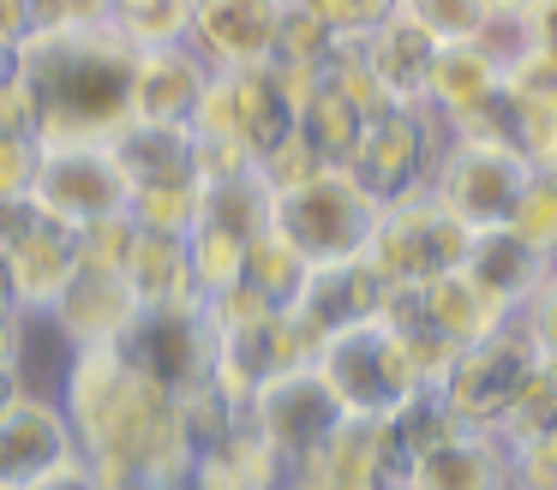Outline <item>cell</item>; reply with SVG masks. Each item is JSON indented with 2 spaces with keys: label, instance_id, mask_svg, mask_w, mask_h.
I'll return each instance as SVG.
<instances>
[{
  "label": "cell",
  "instance_id": "6da1fadb",
  "mask_svg": "<svg viewBox=\"0 0 557 490\" xmlns=\"http://www.w3.org/2000/svg\"><path fill=\"white\" fill-rule=\"evenodd\" d=\"M61 406L102 490L186 485L193 437H186L181 394L145 377L121 347H73L61 370Z\"/></svg>",
  "mask_w": 557,
  "mask_h": 490
},
{
  "label": "cell",
  "instance_id": "7a4b0ae2",
  "mask_svg": "<svg viewBox=\"0 0 557 490\" xmlns=\"http://www.w3.org/2000/svg\"><path fill=\"white\" fill-rule=\"evenodd\" d=\"M138 48L114 18L90 24H37L18 42V78L37 102L42 143L61 138H114L133 120Z\"/></svg>",
  "mask_w": 557,
  "mask_h": 490
},
{
  "label": "cell",
  "instance_id": "3957f363",
  "mask_svg": "<svg viewBox=\"0 0 557 490\" xmlns=\"http://www.w3.org/2000/svg\"><path fill=\"white\" fill-rule=\"evenodd\" d=\"M114 162L133 186V222L150 234H193L198 222V131L186 120H126L114 131Z\"/></svg>",
  "mask_w": 557,
  "mask_h": 490
},
{
  "label": "cell",
  "instance_id": "277c9868",
  "mask_svg": "<svg viewBox=\"0 0 557 490\" xmlns=\"http://www.w3.org/2000/svg\"><path fill=\"white\" fill-rule=\"evenodd\" d=\"M377 210H384V203H377L348 167H318L312 179L276 191L270 227H276L306 263H342V257H360L366 251Z\"/></svg>",
  "mask_w": 557,
  "mask_h": 490
},
{
  "label": "cell",
  "instance_id": "5b68a950",
  "mask_svg": "<svg viewBox=\"0 0 557 490\" xmlns=\"http://www.w3.org/2000/svg\"><path fill=\"white\" fill-rule=\"evenodd\" d=\"M312 365L330 382V394L342 401L348 418H389L413 389H432V382H420V365H413L408 341L384 317L330 335L312 353Z\"/></svg>",
  "mask_w": 557,
  "mask_h": 490
},
{
  "label": "cell",
  "instance_id": "8992f818",
  "mask_svg": "<svg viewBox=\"0 0 557 490\" xmlns=\"http://www.w3.org/2000/svg\"><path fill=\"white\" fill-rule=\"evenodd\" d=\"M533 162L521 155L516 138H497V131H456L432 174V198L456 215L461 227H497L516 222L521 198H528Z\"/></svg>",
  "mask_w": 557,
  "mask_h": 490
},
{
  "label": "cell",
  "instance_id": "52a82bcc",
  "mask_svg": "<svg viewBox=\"0 0 557 490\" xmlns=\"http://www.w3.org/2000/svg\"><path fill=\"white\" fill-rule=\"evenodd\" d=\"M294 90L282 78L276 60L264 66H234V72H210L205 96H198V114H193V131L205 143H228V150L264 162L282 138L294 131Z\"/></svg>",
  "mask_w": 557,
  "mask_h": 490
},
{
  "label": "cell",
  "instance_id": "ba28073f",
  "mask_svg": "<svg viewBox=\"0 0 557 490\" xmlns=\"http://www.w3.org/2000/svg\"><path fill=\"white\" fill-rule=\"evenodd\" d=\"M533 370H540V347H533V335L521 329V323H504L497 335H485V341L461 347L456 365L437 377V394H444V406L456 413L461 430H504V418L516 413L521 389L533 382Z\"/></svg>",
  "mask_w": 557,
  "mask_h": 490
},
{
  "label": "cell",
  "instance_id": "9c48e42d",
  "mask_svg": "<svg viewBox=\"0 0 557 490\" xmlns=\"http://www.w3.org/2000/svg\"><path fill=\"white\" fill-rule=\"evenodd\" d=\"M30 203L49 222L85 234L109 215H133V186H126L109 138H61V143H42Z\"/></svg>",
  "mask_w": 557,
  "mask_h": 490
},
{
  "label": "cell",
  "instance_id": "30bf717a",
  "mask_svg": "<svg viewBox=\"0 0 557 490\" xmlns=\"http://www.w3.org/2000/svg\"><path fill=\"white\" fill-rule=\"evenodd\" d=\"M366 257H372V269L389 287H420V281H437V275L461 269V257H468V227L425 186V191H408V198L377 210Z\"/></svg>",
  "mask_w": 557,
  "mask_h": 490
},
{
  "label": "cell",
  "instance_id": "8fae6325",
  "mask_svg": "<svg viewBox=\"0 0 557 490\" xmlns=\"http://www.w3.org/2000/svg\"><path fill=\"white\" fill-rule=\"evenodd\" d=\"M449 138H456V131H449L425 102H396L377 120H366L360 150L348 155V174L360 179L377 203H396V198H408V191L432 186Z\"/></svg>",
  "mask_w": 557,
  "mask_h": 490
},
{
  "label": "cell",
  "instance_id": "7c38bea8",
  "mask_svg": "<svg viewBox=\"0 0 557 490\" xmlns=\"http://www.w3.org/2000/svg\"><path fill=\"white\" fill-rule=\"evenodd\" d=\"M121 353L133 359L145 377H157L169 394H198L216 377V329L205 317V299H181V305H145L133 329L121 335Z\"/></svg>",
  "mask_w": 557,
  "mask_h": 490
},
{
  "label": "cell",
  "instance_id": "4fadbf2b",
  "mask_svg": "<svg viewBox=\"0 0 557 490\" xmlns=\"http://www.w3.org/2000/svg\"><path fill=\"white\" fill-rule=\"evenodd\" d=\"M246 418H252L258 437L288 461V473H300L348 413H342V401L330 394V382L318 377V365H294V370H282V377H270L264 389L246 401Z\"/></svg>",
  "mask_w": 557,
  "mask_h": 490
},
{
  "label": "cell",
  "instance_id": "5bb4252c",
  "mask_svg": "<svg viewBox=\"0 0 557 490\" xmlns=\"http://www.w3.org/2000/svg\"><path fill=\"white\" fill-rule=\"evenodd\" d=\"M389 305V281L372 269V257H342V263H312L300 281V293L288 299V317L300 323L306 347H324L330 335L354 329V323H372L384 317Z\"/></svg>",
  "mask_w": 557,
  "mask_h": 490
},
{
  "label": "cell",
  "instance_id": "9a60e30c",
  "mask_svg": "<svg viewBox=\"0 0 557 490\" xmlns=\"http://www.w3.org/2000/svg\"><path fill=\"white\" fill-rule=\"evenodd\" d=\"M66 461H78V437L61 394L25 389L0 406V490H30Z\"/></svg>",
  "mask_w": 557,
  "mask_h": 490
},
{
  "label": "cell",
  "instance_id": "2e32d148",
  "mask_svg": "<svg viewBox=\"0 0 557 490\" xmlns=\"http://www.w3.org/2000/svg\"><path fill=\"white\" fill-rule=\"evenodd\" d=\"M186 42L198 48L210 72H234V66H264L276 60V36H282V12L288 0H186Z\"/></svg>",
  "mask_w": 557,
  "mask_h": 490
},
{
  "label": "cell",
  "instance_id": "e0dca14e",
  "mask_svg": "<svg viewBox=\"0 0 557 490\" xmlns=\"http://www.w3.org/2000/svg\"><path fill=\"white\" fill-rule=\"evenodd\" d=\"M294 365H312V347H306L300 323L288 317V305H270L216 335V382L240 401H252L270 377H282Z\"/></svg>",
  "mask_w": 557,
  "mask_h": 490
},
{
  "label": "cell",
  "instance_id": "ac0fdd59",
  "mask_svg": "<svg viewBox=\"0 0 557 490\" xmlns=\"http://www.w3.org/2000/svg\"><path fill=\"white\" fill-rule=\"evenodd\" d=\"M138 311L145 305H138V293L126 287L121 269L78 263L73 281L61 287V299L42 311V323H49L66 347H121V335L133 329Z\"/></svg>",
  "mask_w": 557,
  "mask_h": 490
},
{
  "label": "cell",
  "instance_id": "d6986e66",
  "mask_svg": "<svg viewBox=\"0 0 557 490\" xmlns=\"http://www.w3.org/2000/svg\"><path fill=\"white\" fill-rule=\"evenodd\" d=\"M557 269V257H545L516 222H497V227H473L468 234V257H461V275H468L480 293H492L504 311H521L540 281Z\"/></svg>",
  "mask_w": 557,
  "mask_h": 490
},
{
  "label": "cell",
  "instance_id": "ffe728a7",
  "mask_svg": "<svg viewBox=\"0 0 557 490\" xmlns=\"http://www.w3.org/2000/svg\"><path fill=\"white\" fill-rule=\"evenodd\" d=\"M0 269H7V293H13V305L25 311V317H42V311L61 299V287L73 281V269H78V234L42 215L18 246L0 257Z\"/></svg>",
  "mask_w": 557,
  "mask_h": 490
},
{
  "label": "cell",
  "instance_id": "44dd1931",
  "mask_svg": "<svg viewBox=\"0 0 557 490\" xmlns=\"http://www.w3.org/2000/svg\"><path fill=\"white\" fill-rule=\"evenodd\" d=\"M354 54L366 60V72L377 78V90L389 102H420L425 96V72H432V54H437V36L425 24H413L408 12H389L384 24H372L366 36H348Z\"/></svg>",
  "mask_w": 557,
  "mask_h": 490
},
{
  "label": "cell",
  "instance_id": "7402d4cb",
  "mask_svg": "<svg viewBox=\"0 0 557 490\" xmlns=\"http://www.w3.org/2000/svg\"><path fill=\"white\" fill-rule=\"evenodd\" d=\"M300 473L318 478V485H330V490H389V485H401V466H396V454H389V437H384L377 418H342V425L330 430V442L300 466Z\"/></svg>",
  "mask_w": 557,
  "mask_h": 490
},
{
  "label": "cell",
  "instance_id": "603a6c76",
  "mask_svg": "<svg viewBox=\"0 0 557 490\" xmlns=\"http://www.w3.org/2000/svg\"><path fill=\"white\" fill-rule=\"evenodd\" d=\"M205 84H210V66L198 60L193 42L145 48L133 72V120H186L193 126Z\"/></svg>",
  "mask_w": 557,
  "mask_h": 490
},
{
  "label": "cell",
  "instance_id": "cb8c5ba5",
  "mask_svg": "<svg viewBox=\"0 0 557 490\" xmlns=\"http://www.w3.org/2000/svg\"><path fill=\"white\" fill-rule=\"evenodd\" d=\"M288 485V461L252 430V418L228 430L222 442L193 454L186 466V490H282Z\"/></svg>",
  "mask_w": 557,
  "mask_h": 490
},
{
  "label": "cell",
  "instance_id": "d4e9b609",
  "mask_svg": "<svg viewBox=\"0 0 557 490\" xmlns=\"http://www.w3.org/2000/svg\"><path fill=\"white\" fill-rule=\"evenodd\" d=\"M413 490H516L509 485V442L492 430H461L444 449H432L408 473Z\"/></svg>",
  "mask_w": 557,
  "mask_h": 490
},
{
  "label": "cell",
  "instance_id": "484cf974",
  "mask_svg": "<svg viewBox=\"0 0 557 490\" xmlns=\"http://www.w3.org/2000/svg\"><path fill=\"white\" fill-rule=\"evenodd\" d=\"M121 275H126V287L138 293V305H181V299H198L181 234H150V227H138Z\"/></svg>",
  "mask_w": 557,
  "mask_h": 490
},
{
  "label": "cell",
  "instance_id": "4316f807",
  "mask_svg": "<svg viewBox=\"0 0 557 490\" xmlns=\"http://www.w3.org/2000/svg\"><path fill=\"white\" fill-rule=\"evenodd\" d=\"M270 203H276V191L264 186V174H258V162H252V167L205 179V191H198V222L222 227V234H234V239H252L270 227Z\"/></svg>",
  "mask_w": 557,
  "mask_h": 490
},
{
  "label": "cell",
  "instance_id": "83f0119b",
  "mask_svg": "<svg viewBox=\"0 0 557 490\" xmlns=\"http://www.w3.org/2000/svg\"><path fill=\"white\" fill-rule=\"evenodd\" d=\"M377 425H384V437H389V454H396L401 478H408L432 449H444L449 437H461L456 413L444 406V394H437V389H413L408 401H401L389 418H377Z\"/></svg>",
  "mask_w": 557,
  "mask_h": 490
},
{
  "label": "cell",
  "instance_id": "f1b7e54d",
  "mask_svg": "<svg viewBox=\"0 0 557 490\" xmlns=\"http://www.w3.org/2000/svg\"><path fill=\"white\" fill-rule=\"evenodd\" d=\"M294 131H300V138L318 150V162H330V167H348V155L360 150L366 114H360V108H354L342 90H330V84H318V90L306 96V108H300V120H294Z\"/></svg>",
  "mask_w": 557,
  "mask_h": 490
},
{
  "label": "cell",
  "instance_id": "f546056e",
  "mask_svg": "<svg viewBox=\"0 0 557 490\" xmlns=\"http://www.w3.org/2000/svg\"><path fill=\"white\" fill-rule=\"evenodd\" d=\"M306 269H312V263H306L300 251H294L288 239L276 234V227H264V234L246 239V269H240V281L252 287L258 299H270V305H288V299L300 293Z\"/></svg>",
  "mask_w": 557,
  "mask_h": 490
},
{
  "label": "cell",
  "instance_id": "4dcf8cb0",
  "mask_svg": "<svg viewBox=\"0 0 557 490\" xmlns=\"http://www.w3.org/2000/svg\"><path fill=\"white\" fill-rule=\"evenodd\" d=\"M186 263H193V293L198 299H216L222 287L240 281L246 269V239L222 234V227H205L198 222L193 234H186Z\"/></svg>",
  "mask_w": 557,
  "mask_h": 490
},
{
  "label": "cell",
  "instance_id": "1f68e13d",
  "mask_svg": "<svg viewBox=\"0 0 557 490\" xmlns=\"http://www.w3.org/2000/svg\"><path fill=\"white\" fill-rule=\"evenodd\" d=\"M114 24H121V36L145 54V48H174L186 42V18H193V7L186 0H150V7H133V12H109Z\"/></svg>",
  "mask_w": 557,
  "mask_h": 490
},
{
  "label": "cell",
  "instance_id": "d6a6232c",
  "mask_svg": "<svg viewBox=\"0 0 557 490\" xmlns=\"http://www.w3.org/2000/svg\"><path fill=\"white\" fill-rule=\"evenodd\" d=\"M504 102L509 108H557V54L533 42L516 66H504Z\"/></svg>",
  "mask_w": 557,
  "mask_h": 490
},
{
  "label": "cell",
  "instance_id": "836d02e7",
  "mask_svg": "<svg viewBox=\"0 0 557 490\" xmlns=\"http://www.w3.org/2000/svg\"><path fill=\"white\" fill-rule=\"evenodd\" d=\"M533 430H557V365H552V359H540V370H533V382L521 389L516 413L504 418L497 437L516 442V437H533Z\"/></svg>",
  "mask_w": 557,
  "mask_h": 490
},
{
  "label": "cell",
  "instance_id": "e575fe53",
  "mask_svg": "<svg viewBox=\"0 0 557 490\" xmlns=\"http://www.w3.org/2000/svg\"><path fill=\"white\" fill-rule=\"evenodd\" d=\"M516 227L545 251V257H557V167H533L528 198H521V210H516Z\"/></svg>",
  "mask_w": 557,
  "mask_h": 490
},
{
  "label": "cell",
  "instance_id": "d590c367",
  "mask_svg": "<svg viewBox=\"0 0 557 490\" xmlns=\"http://www.w3.org/2000/svg\"><path fill=\"white\" fill-rule=\"evenodd\" d=\"M396 7L408 12L413 24H425L437 42H468V36L480 30V18H485L480 0H396Z\"/></svg>",
  "mask_w": 557,
  "mask_h": 490
},
{
  "label": "cell",
  "instance_id": "8d00e7d4",
  "mask_svg": "<svg viewBox=\"0 0 557 490\" xmlns=\"http://www.w3.org/2000/svg\"><path fill=\"white\" fill-rule=\"evenodd\" d=\"M509 485L516 490H557V430L509 442Z\"/></svg>",
  "mask_w": 557,
  "mask_h": 490
},
{
  "label": "cell",
  "instance_id": "74e56055",
  "mask_svg": "<svg viewBox=\"0 0 557 490\" xmlns=\"http://www.w3.org/2000/svg\"><path fill=\"white\" fill-rule=\"evenodd\" d=\"M468 42L480 48V54H492L497 72H504V66H516V60L533 48V24L521 18V12H485L480 30H473Z\"/></svg>",
  "mask_w": 557,
  "mask_h": 490
},
{
  "label": "cell",
  "instance_id": "f35d334b",
  "mask_svg": "<svg viewBox=\"0 0 557 490\" xmlns=\"http://www.w3.org/2000/svg\"><path fill=\"white\" fill-rule=\"evenodd\" d=\"M42 162L37 131H0V198H30Z\"/></svg>",
  "mask_w": 557,
  "mask_h": 490
},
{
  "label": "cell",
  "instance_id": "ab89813d",
  "mask_svg": "<svg viewBox=\"0 0 557 490\" xmlns=\"http://www.w3.org/2000/svg\"><path fill=\"white\" fill-rule=\"evenodd\" d=\"M300 7H312V18H324L336 36H366L396 12V0H300Z\"/></svg>",
  "mask_w": 557,
  "mask_h": 490
},
{
  "label": "cell",
  "instance_id": "60d3db41",
  "mask_svg": "<svg viewBox=\"0 0 557 490\" xmlns=\"http://www.w3.org/2000/svg\"><path fill=\"white\" fill-rule=\"evenodd\" d=\"M516 323L533 335V347H540V359H552V365H557V269L545 275V281H540V293H533L528 305L516 311Z\"/></svg>",
  "mask_w": 557,
  "mask_h": 490
},
{
  "label": "cell",
  "instance_id": "b9f144b4",
  "mask_svg": "<svg viewBox=\"0 0 557 490\" xmlns=\"http://www.w3.org/2000/svg\"><path fill=\"white\" fill-rule=\"evenodd\" d=\"M0 131H37V102H30V90H25L18 72L13 78H0Z\"/></svg>",
  "mask_w": 557,
  "mask_h": 490
},
{
  "label": "cell",
  "instance_id": "7bdbcfd3",
  "mask_svg": "<svg viewBox=\"0 0 557 490\" xmlns=\"http://www.w3.org/2000/svg\"><path fill=\"white\" fill-rule=\"evenodd\" d=\"M37 222H42V210L30 198H0V257H7Z\"/></svg>",
  "mask_w": 557,
  "mask_h": 490
},
{
  "label": "cell",
  "instance_id": "ee69618b",
  "mask_svg": "<svg viewBox=\"0 0 557 490\" xmlns=\"http://www.w3.org/2000/svg\"><path fill=\"white\" fill-rule=\"evenodd\" d=\"M42 24H90V18H109V0H37Z\"/></svg>",
  "mask_w": 557,
  "mask_h": 490
},
{
  "label": "cell",
  "instance_id": "f6af8a7d",
  "mask_svg": "<svg viewBox=\"0 0 557 490\" xmlns=\"http://www.w3.org/2000/svg\"><path fill=\"white\" fill-rule=\"evenodd\" d=\"M42 24V12H37V0H0V42H25L30 30Z\"/></svg>",
  "mask_w": 557,
  "mask_h": 490
},
{
  "label": "cell",
  "instance_id": "bcb514c9",
  "mask_svg": "<svg viewBox=\"0 0 557 490\" xmlns=\"http://www.w3.org/2000/svg\"><path fill=\"white\" fill-rule=\"evenodd\" d=\"M30 490H102L97 485V473H90V461L78 454V461H66V466H54L49 478H37Z\"/></svg>",
  "mask_w": 557,
  "mask_h": 490
},
{
  "label": "cell",
  "instance_id": "7dc6e473",
  "mask_svg": "<svg viewBox=\"0 0 557 490\" xmlns=\"http://www.w3.org/2000/svg\"><path fill=\"white\" fill-rule=\"evenodd\" d=\"M528 24H533V42L557 54V0H540V7L528 12Z\"/></svg>",
  "mask_w": 557,
  "mask_h": 490
},
{
  "label": "cell",
  "instance_id": "c3c4849f",
  "mask_svg": "<svg viewBox=\"0 0 557 490\" xmlns=\"http://www.w3.org/2000/svg\"><path fill=\"white\" fill-rule=\"evenodd\" d=\"M13 394H25V370H18V365H0V406L13 401Z\"/></svg>",
  "mask_w": 557,
  "mask_h": 490
},
{
  "label": "cell",
  "instance_id": "681fc988",
  "mask_svg": "<svg viewBox=\"0 0 557 490\" xmlns=\"http://www.w3.org/2000/svg\"><path fill=\"white\" fill-rule=\"evenodd\" d=\"M480 7H485V12H521V18H528L540 0H480Z\"/></svg>",
  "mask_w": 557,
  "mask_h": 490
},
{
  "label": "cell",
  "instance_id": "f907efd6",
  "mask_svg": "<svg viewBox=\"0 0 557 490\" xmlns=\"http://www.w3.org/2000/svg\"><path fill=\"white\" fill-rule=\"evenodd\" d=\"M13 72H18V48L0 42V78H13Z\"/></svg>",
  "mask_w": 557,
  "mask_h": 490
},
{
  "label": "cell",
  "instance_id": "816d5d0a",
  "mask_svg": "<svg viewBox=\"0 0 557 490\" xmlns=\"http://www.w3.org/2000/svg\"><path fill=\"white\" fill-rule=\"evenodd\" d=\"M282 490H330V485H318V478H306V473H288V485Z\"/></svg>",
  "mask_w": 557,
  "mask_h": 490
},
{
  "label": "cell",
  "instance_id": "f5cc1de1",
  "mask_svg": "<svg viewBox=\"0 0 557 490\" xmlns=\"http://www.w3.org/2000/svg\"><path fill=\"white\" fill-rule=\"evenodd\" d=\"M114 12H133V7H150V0H109Z\"/></svg>",
  "mask_w": 557,
  "mask_h": 490
},
{
  "label": "cell",
  "instance_id": "db71d44e",
  "mask_svg": "<svg viewBox=\"0 0 557 490\" xmlns=\"http://www.w3.org/2000/svg\"><path fill=\"white\" fill-rule=\"evenodd\" d=\"M389 490H413V485H408V478H401V485H389Z\"/></svg>",
  "mask_w": 557,
  "mask_h": 490
},
{
  "label": "cell",
  "instance_id": "11a10c76",
  "mask_svg": "<svg viewBox=\"0 0 557 490\" xmlns=\"http://www.w3.org/2000/svg\"><path fill=\"white\" fill-rule=\"evenodd\" d=\"M169 490H186V485H169Z\"/></svg>",
  "mask_w": 557,
  "mask_h": 490
}]
</instances>
